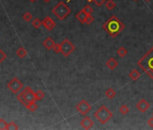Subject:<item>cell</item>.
<instances>
[{"label": "cell", "instance_id": "cell-1", "mask_svg": "<svg viewBox=\"0 0 153 130\" xmlns=\"http://www.w3.org/2000/svg\"><path fill=\"white\" fill-rule=\"evenodd\" d=\"M125 28L124 23L115 16H112L103 25V29L111 37L115 38Z\"/></svg>", "mask_w": 153, "mask_h": 130}, {"label": "cell", "instance_id": "cell-2", "mask_svg": "<svg viewBox=\"0 0 153 130\" xmlns=\"http://www.w3.org/2000/svg\"><path fill=\"white\" fill-rule=\"evenodd\" d=\"M138 66L153 80V47L138 61Z\"/></svg>", "mask_w": 153, "mask_h": 130}, {"label": "cell", "instance_id": "cell-3", "mask_svg": "<svg viewBox=\"0 0 153 130\" xmlns=\"http://www.w3.org/2000/svg\"><path fill=\"white\" fill-rule=\"evenodd\" d=\"M16 98L19 100V102H21L25 108L28 107L31 102H34L37 100L36 96H35V92H33V90L30 87H26L23 89L16 96Z\"/></svg>", "mask_w": 153, "mask_h": 130}, {"label": "cell", "instance_id": "cell-4", "mask_svg": "<svg viewBox=\"0 0 153 130\" xmlns=\"http://www.w3.org/2000/svg\"><path fill=\"white\" fill-rule=\"evenodd\" d=\"M52 13L56 16V17L59 20H64L71 13V10L63 1H61L52 8Z\"/></svg>", "mask_w": 153, "mask_h": 130}, {"label": "cell", "instance_id": "cell-5", "mask_svg": "<svg viewBox=\"0 0 153 130\" xmlns=\"http://www.w3.org/2000/svg\"><path fill=\"white\" fill-rule=\"evenodd\" d=\"M95 117L102 125H104L113 117V113L106 106L103 105L95 112Z\"/></svg>", "mask_w": 153, "mask_h": 130}, {"label": "cell", "instance_id": "cell-6", "mask_svg": "<svg viewBox=\"0 0 153 130\" xmlns=\"http://www.w3.org/2000/svg\"><path fill=\"white\" fill-rule=\"evenodd\" d=\"M60 44H61V53L66 58H68L76 50V46L68 39H64Z\"/></svg>", "mask_w": 153, "mask_h": 130}, {"label": "cell", "instance_id": "cell-7", "mask_svg": "<svg viewBox=\"0 0 153 130\" xmlns=\"http://www.w3.org/2000/svg\"><path fill=\"white\" fill-rule=\"evenodd\" d=\"M7 88L10 91H12L15 94H17L19 93V91L23 90V85L21 82V80H19L18 78H13L7 83Z\"/></svg>", "mask_w": 153, "mask_h": 130}, {"label": "cell", "instance_id": "cell-8", "mask_svg": "<svg viewBox=\"0 0 153 130\" xmlns=\"http://www.w3.org/2000/svg\"><path fill=\"white\" fill-rule=\"evenodd\" d=\"M91 106L90 104L86 100V99H81L78 105L76 106V109L78 110V112L82 115V116H85L87 115L90 110H91Z\"/></svg>", "mask_w": 153, "mask_h": 130}, {"label": "cell", "instance_id": "cell-9", "mask_svg": "<svg viewBox=\"0 0 153 130\" xmlns=\"http://www.w3.org/2000/svg\"><path fill=\"white\" fill-rule=\"evenodd\" d=\"M149 107H150L149 103L146 99H144L139 100L138 103L136 104V109L140 112H142V113H145L149 109Z\"/></svg>", "mask_w": 153, "mask_h": 130}, {"label": "cell", "instance_id": "cell-10", "mask_svg": "<svg viewBox=\"0 0 153 130\" xmlns=\"http://www.w3.org/2000/svg\"><path fill=\"white\" fill-rule=\"evenodd\" d=\"M42 26L48 31H52L55 28V26H56V23L54 22V20L51 17L46 16L42 20Z\"/></svg>", "mask_w": 153, "mask_h": 130}, {"label": "cell", "instance_id": "cell-11", "mask_svg": "<svg viewBox=\"0 0 153 130\" xmlns=\"http://www.w3.org/2000/svg\"><path fill=\"white\" fill-rule=\"evenodd\" d=\"M81 126L83 127L84 129H91L94 126V121L90 119L89 117H85L83 119L81 120L80 122Z\"/></svg>", "mask_w": 153, "mask_h": 130}, {"label": "cell", "instance_id": "cell-12", "mask_svg": "<svg viewBox=\"0 0 153 130\" xmlns=\"http://www.w3.org/2000/svg\"><path fill=\"white\" fill-rule=\"evenodd\" d=\"M55 44H56V43H55L54 40H53L51 37H47V38L43 41V43H42V45L45 47V48H46L47 50H52Z\"/></svg>", "mask_w": 153, "mask_h": 130}, {"label": "cell", "instance_id": "cell-13", "mask_svg": "<svg viewBox=\"0 0 153 130\" xmlns=\"http://www.w3.org/2000/svg\"><path fill=\"white\" fill-rule=\"evenodd\" d=\"M118 66V63H117V61L115 60L114 58H110L107 60L106 62V67L109 69V70H114L116 69V67Z\"/></svg>", "mask_w": 153, "mask_h": 130}, {"label": "cell", "instance_id": "cell-14", "mask_svg": "<svg viewBox=\"0 0 153 130\" xmlns=\"http://www.w3.org/2000/svg\"><path fill=\"white\" fill-rule=\"evenodd\" d=\"M87 16V14L86 13V12L84 10H81L80 12H78V13L76 15V18L78 22L82 23H85V21H86V18Z\"/></svg>", "mask_w": 153, "mask_h": 130}, {"label": "cell", "instance_id": "cell-15", "mask_svg": "<svg viewBox=\"0 0 153 130\" xmlns=\"http://www.w3.org/2000/svg\"><path fill=\"white\" fill-rule=\"evenodd\" d=\"M140 76H142V74H140V72L136 69H133V70H131L130 73H129V77H130L133 80H137L138 79L140 78Z\"/></svg>", "mask_w": 153, "mask_h": 130}, {"label": "cell", "instance_id": "cell-16", "mask_svg": "<svg viewBox=\"0 0 153 130\" xmlns=\"http://www.w3.org/2000/svg\"><path fill=\"white\" fill-rule=\"evenodd\" d=\"M105 96H106V98H108L109 99H113L116 96V91L114 89L109 88L108 90H106V91H105Z\"/></svg>", "mask_w": 153, "mask_h": 130}, {"label": "cell", "instance_id": "cell-17", "mask_svg": "<svg viewBox=\"0 0 153 130\" xmlns=\"http://www.w3.org/2000/svg\"><path fill=\"white\" fill-rule=\"evenodd\" d=\"M16 55L19 57V58H25L26 55H27V52L26 50L23 48V47H20V48L16 51Z\"/></svg>", "mask_w": 153, "mask_h": 130}, {"label": "cell", "instance_id": "cell-18", "mask_svg": "<svg viewBox=\"0 0 153 130\" xmlns=\"http://www.w3.org/2000/svg\"><path fill=\"white\" fill-rule=\"evenodd\" d=\"M117 54H118L121 58H123V57H124L128 54V50L125 48V47L121 46L120 48L117 50Z\"/></svg>", "mask_w": 153, "mask_h": 130}, {"label": "cell", "instance_id": "cell-19", "mask_svg": "<svg viewBox=\"0 0 153 130\" xmlns=\"http://www.w3.org/2000/svg\"><path fill=\"white\" fill-rule=\"evenodd\" d=\"M116 6V4L114 3V0H107L106 2H105V7L108 10H114Z\"/></svg>", "mask_w": 153, "mask_h": 130}, {"label": "cell", "instance_id": "cell-20", "mask_svg": "<svg viewBox=\"0 0 153 130\" xmlns=\"http://www.w3.org/2000/svg\"><path fill=\"white\" fill-rule=\"evenodd\" d=\"M119 111H120V113L122 115L125 116V115H127L129 112H130V109H129V107H128L127 105L123 104V105H122L121 107L119 108Z\"/></svg>", "mask_w": 153, "mask_h": 130}, {"label": "cell", "instance_id": "cell-21", "mask_svg": "<svg viewBox=\"0 0 153 130\" xmlns=\"http://www.w3.org/2000/svg\"><path fill=\"white\" fill-rule=\"evenodd\" d=\"M32 26H33L34 28H40V27L42 26V21H41V20L38 19V18H35V19L32 20Z\"/></svg>", "mask_w": 153, "mask_h": 130}, {"label": "cell", "instance_id": "cell-22", "mask_svg": "<svg viewBox=\"0 0 153 130\" xmlns=\"http://www.w3.org/2000/svg\"><path fill=\"white\" fill-rule=\"evenodd\" d=\"M35 96H36L37 100H42L45 97V93L42 90H37L36 92H35Z\"/></svg>", "mask_w": 153, "mask_h": 130}, {"label": "cell", "instance_id": "cell-23", "mask_svg": "<svg viewBox=\"0 0 153 130\" xmlns=\"http://www.w3.org/2000/svg\"><path fill=\"white\" fill-rule=\"evenodd\" d=\"M27 109H28L31 112H34L35 110H36V109H38V106H37L36 103H35V101H34V102H31V103L29 104V106L27 107Z\"/></svg>", "mask_w": 153, "mask_h": 130}, {"label": "cell", "instance_id": "cell-24", "mask_svg": "<svg viewBox=\"0 0 153 130\" xmlns=\"http://www.w3.org/2000/svg\"><path fill=\"white\" fill-rule=\"evenodd\" d=\"M23 19L25 21H26V22H30L32 19V14L30 13V12H26V13H25L23 15Z\"/></svg>", "mask_w": 153, "mask_h": 130}, {"label": "cell", "instance_id": "cell-25", "mask_svg": "<svg viewBox=\"0 0 153 130\" xmlns=\"http://www.w3.org/2000/svg\"><path fill=\"white\" fill-rule=\"evenodd\" d=\"M86 1H87V2H89V3L94 2L97 6H101L104 2H106L107 0H86Z\"/></svg>", "mask_w": 153, "mask_h": 130}, {"label": "cell", "instance_id": "cell-26", "mask_svg": "<svg viewBox=\"0 0 153 130\" xmlns=\"http://www.w3.org/2000/svg\"><path fill=\"white\" fill-rule=\"evenodd\" d=\"M18 126L15 123V122H10L7 124V126H6V129L7 130H13V129H18Z\"/></svg>", "mask_w": 153, "mask_h": 130}, {"label": "cell", "instance_id": "cell-27", "mask_svg": "<svg viewBox=\"0 0 153 130\" xmlns=\"http://www.w3.org/2000/svg\"><path fill=\"white\" fill-rule=\"evenodd\" d=\"M6 126H7V123L4 119H0V130L6 129Z\"/></svg>", "mask_w": 153, "mask_h": 130}, {"label": "cell", "instance_id": "cell-28", "mask_svg": "<svg viewBox=\"0 0 153 130\" xmlns=\"http://www.w3.org/2000/svg\"><path fill=\"white\" fill-rule=\"evenodd\" d=\"M93 21H94V17L91 15H87V16L86 18V21H85V23H87V25H91V23H93Z\"/></svg>", "mask_w": 153, "mask_h": 130}, {"label": "cell", "instance_id": "cell-29", "mask_svg": "<svg viewBox=\"0 0 153 130\" xmlns=\"http://www.w3.org/2000/svg\"><path fill=\"white\" fill-rule=\"evenodd\" d=\"M83 10L86 12V13H87V15H91L92 12H93V8H92L90 6H88V5H87V6L83 8Z\"/></svg>", "mask_w": 153, "mask_h": 130}, {"label": "cell", "instance_id": "cell-30", "mask_svg": "<svg viewBox=\"0 0 153 130\" xmlns=\"http://www.w3.org/2000/svg\"><path fill=\"white\" fill-rule=\"evenodd\" d=\"M56 53H61V44L60 43H56L53 47V49H52Z\"/></svg>", "mask_w": 153, "mask_h": 130}, {"label": "cell", "instance_id": "cell-31", "mask_svg": "<svg viewBox=\"0 0 153 130\" xmlns=\"http://www.w3.org/2000/svg\"><path fill=\"white\" fill-rule=\"evenodd\" d=\"M6 58V53L1 50V49H0V63H1L4 60H5V59Z\"/></svg>", "mask_w": 153, "mask_h": 130}, {"label": "cell", "instance_id": "cell-32", "mask_svg": "<svg viewBox=\"0 0 153 130\" xmlns=\"http://www.w3.org/2000/svg\"><path fill=\"white\" fill-rule=\"evenodd\" d=\"M148 125H149V126L153 127V117H150V119L148 120Z\"/></svg>", "mask_w": 153, "mask_h": 130}, {"label": "cell", "instance_id": "cell-33", "mask_svg": "<svg viewBox=\"0 0 153 130\" xmlns=\"http://www.w3.org/2000/svg\"><path fill=\"white\" fill-rule=\"evenodd\" d=\"M43 1H44V2H46V3H49V2L51 1V0H43Z\"/></svg>", "mask_w": 153, "mask_h": 130}, {"label": "cell", "instance_id": "cell-34", "mask_svg": "<svg viewBox=\"0 0 153 130\" xmlns=\"http://www.w3.org/2000/svg\"><path fill=\"white\" fill-rule=\"evenodd\" d=\"M31 2H35V1H37V0H30Z\"/></svg>", "mask_w": 153, "mask_h": 130}, {"label": "cell", "instance_id": "cell-35", "mask_svg": "<svg viewBox=\"0 0 153 130\" xmlns=\"http://www.w3.org/2000/svg\"><path fill=\"white\" fill-rule=\"evenodd\" d=\"M144 1H146V2H149L150 0H144Z\"/></svg>", "mask_w": 153, "mask_h": 130}, {"label": "cell", "instance_id": "cell-36", "mask_svg": "<svg viewBox=\"0 0 153 130\" xmlns=\"http://www.w3.org/2000/svg\"><path fill=\"white\" fill-rule=\"evenodd\" d=\"M134 1H138V0H134Z\"/></svg>", "mask_w": 153, "mask_h": 130}, {"label": "cell", "instance_id": "cell-37", "mask_svg": "<svg viewBox=\"0 0 153 130\" xmlns=\"http://www.w3.org/2000/svg\"><path fill=\"white\" fill-rule=\"evenodd\" d=\"M68 1H70V0H68Z\"/></svg>", "mask_w": 153, "mask_h": 130}, {"label": "cell", "instance_id": "cell-38", "mask_svg": "<svg viewBox=\"0 0 153 130\" xmlns=\"http://www.w3.org/2000/svg\"><path fill=\"white\" fill-rule=\"evenodd\" d=\"M152 117H153V113H152Z\"/></svg>", "mask_w": 153, "mask_h": 130}]
</instances>
